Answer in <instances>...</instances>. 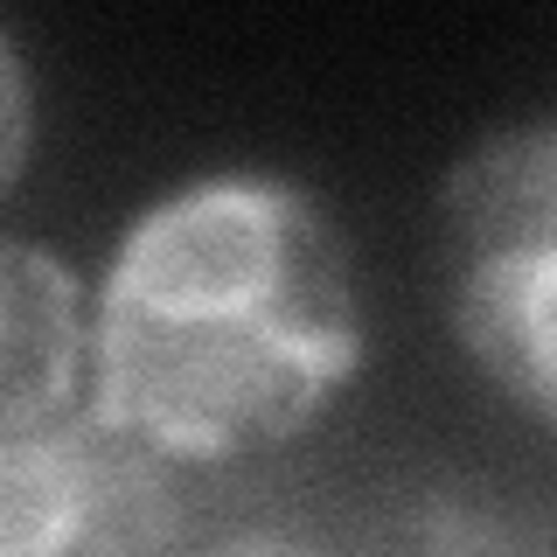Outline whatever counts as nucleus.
I'll list each match as a JSON object with an SVG mask.
<instances>
[{"mask_svg": "<svg viewBox=\"0 0 557 557\" xmlns=\"http://www.w3.org/2000/svg\"><path fill=\"white\" fill-rule=\"evenodd\" d=\"M356 362L348 231L286 174H202L139 209L91 307V411L168 467L300 440Z\"/></svg>", "mask_w": 557, "mask_h": 557, "instance_id": "nucleus-1", "label": "nucleus"}, {"mask_svg": "<svg viewBox=\"0 0 557 557\" xmlns=\"http://www.w3.org/2000/svg\"><path fill=\"white\" fill-rule=\"evenodd\" d=\"M446 313L481 376L557 425V112L467 147L440 196Z\"/></svg>", "mask_w": 557, "mask_h": 557, "instance_id": "nucleus-2", "label": "nucleus"}, {"mask_svg": "<svg viewBox=\"0 0 557 557\" xmlns=\"http://www.w3.org/2000/svg\"><path fill=\"white\" fill-rule=\"evenodd\" d=\"M174 467L98 411L0 432V557H174Z\"/></svg>", "mask_w": 557, "mask_h": 557, "instance_id": "nucleus-3", "label": "nucleus"}, {"mask_svg": "<svg viewBox=\"0 0 557 557\" xmlns=\"http://www.w3.org/2000/svg\"><path fill=\"white\" fill-rule=\"evenodd\" d=\"M91 376V300L49 244L0 237V432L70 411Z\"/></svg>", "mask_w": 557, "mask_h": 557, "instance_id": "nucleus-4", "label": "nucleus"}, {"mask_svg": "<svg viewBox=\"0 0 557 557\" xmlns=\"http://www.w3.org/2000/svg\"><path fill=\"white\" fill-rule=\"evenodd\" d=\"M383 557H557V516L502 495H440L397 522Z\"/></svg>", "mask_w": 557, "mask_h": 557, "instance_id": "nucleus-5", "label": "nucleus"}, {"mask_svg": "<svg viewBox=\"0 0 557 557\" xmlns=\"http://www.w3.org/2000/svg\"><path fill=\"white\" fill-rule=\"evenodd\" d=\"M28 147H35V84L22 63V42L0 28V196L22 182Z\"/></svg>", "mask_w": 557, "mask_h": 557, "instance_id": "nucleus-6", "label": "nucleus"}, {"mask_svg": "<svg viewBox=\"0 0 557 557\" xmlns=\"http://www.w3.org/2000/svg\"><path fill=\"white\" fill-rule=\"evenodd\" d=\"M209 557H321V550L300 544V536H272V530H258V536H231V544L209 550Z\"/></svg>", "mask_w": 557, "mask_h": 557, "instance_id": "nucleus-7", "label": "nucleus"}]
</instances>
